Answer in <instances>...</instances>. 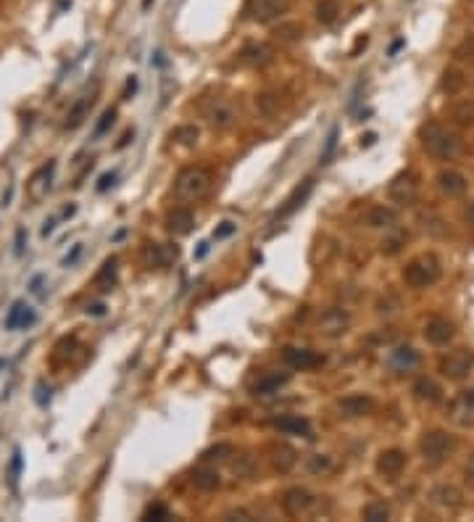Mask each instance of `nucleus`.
<instances>
[{
  "instance_id": "nucleus-1",
  "label": "nucleus",
  "mask_w": 474,
  "mask_h": 522,
  "mask_svg": "<svg viewBox=\"0 0 474 522\" xmlns=\"http://www.w3.org/2000/svg\"><path fill=\"white\" fill-rule=\"evenodd\" d=\"M419 142H422L425 154L432 156V158H438V161H453V158L461 156V151H464L461 137H459L456 132H450L445 124H440V121H427V124H422V127H419Z\"/></svg>"
},
{
  "instance_id": "nucleus-2",
  "label": "nucleus",
  "mask_w": 474,
  "mask_h": 522,
  "mask_svg": "<svg viewBox=\"0 0 474 522\" xmlns=\"http://www.w3.org/2000/svg\"><path fill=\"white\" fill-rule=\"evenodd\" d=\"M211 188H213L211 172L203 169V166H185L177 174V179H174V193H177V198L188 203L203 201V198L211 193Z\"/></svg>"
},
{
  "instance_id": "nucleus-3",
  "label": "nucleus",
  "mask_w": 474,
  "mask_h": 522,
  "mask_svg": "<svg viewBox=\"0 0 474 522\" xmlns=\"http://www.w3.org/2000/svg\"><path fill=\"white\" fill-rule=\"evenodd\" d=\"M440 274H443V267H440V259L435 253H422L403 267V280L408 288H416V290L435 285L440 280Z\"/></svg>"
},
{
  "instance_id": "nucleus-4",
  "label": "nucleus",
  "mask_w": 474,
  "mask_h": 522,
  "mask_svg": "<svg viewBox=\"0 0 474 522\" xmlns=\"http://www.w3.org/2000/svg\"><path fill=\"white\" fill-rule=\"evenodd\" d=\"M321 496L311 493L308 488L303 486H293L282 493V512L293 520H300V517H319L321 514Z\"/></svg>"
},
{
  "instance_id": "nucleus-5",
  "label": "nucleus",
  "mask_w": 474,
  "mask_h": 522,
  "mask_svg": "<svg viewBox=\"0 0 474 522\" xmlns=\"http://www.w3.org/2000/svg\"><path fill=\"white\" fill-rule=\"evenodd\" d=\"M198 111H201V117L206 119V124H208V127H213V130H229V127L235 124V119H237L232 103H229V100H224V98H219V95L203 98L201 106H198Z\"/></svg>"
},
{
  "instance_id": "nucleus-6",
  "label": "nucleus",
  "mask_w": 474,
  "mask_h": 522,
  "mask_svg": "<svg viewBox=\"0 0 474 522\" xmlns=\"http://www.w3.org/2000/svg\"><path fill=\"white\" fill-rule=\"evenodd\" d=\"M419 449H422V456L429 464H440L456 451V438L445 430H429L419 440Z\"/></svg>"
},
{
  "instance_id": "nucleus-7",
  "label": "nucleus",
  "mask_w": 474,
  "mask_h": 522,
  "mask_svg": "<svg viewBox=\"0 0 474 522\" xmlns=\"http://www.w3.org/2000/svg\"><path fill=\"white\" fill-rule=\"evenodd\" d=\"M472 369H474V348H456V351H450L448 356L440 359V375L453 380V382L469 378Z\"/></svg>"
},
{
  "instance_id": "nucleus-8",
  "label": "nucleus",
  "mask_w": 474,
  "mask_h": 522,
  "mask_svg": "<svg viewBox=\"0 0 474 522\" xmlns=\"http://www.w3.org/2000/svg\"><path fill=\"white\" fill-rule=\"evenodd\" d=\"M293 0H250L248 3V16L250 22L256 24H272L280 16L287 13Z\"/></svg>"
},
{
  "instance_id": "nucleus-9",
  "label": "nucleus",
  "mask_w": 474,
  "mask_h": 522,
  "mask_svg": "<svg viewBox=\"0 0 474 522\" xmlns=\"http://www.w3.org/2000/svg\"><path fill=\"white\" fill-rule=\"evenodd\" d=\"M351 327V314L343 308H327L316 320V332L321 338H340Z\"/></svg>"
},
{
  "instance_id": "nucleus-10",
  "label": "nucleus",
  "mask_w": 474,
  "mask_h": 522,
  "mask_svg": "<svg viewBox=\"0 0 474 522\" xmlns=\"http://www.w3.org/2000/svg\"><path fill=\"white\" fill-rule=\"evenodd\" d=\"M388 195L395 203H414L416 195H419V177H416L414 172H401L388 185Z\"/></svg>"
},
{
  "instance_id": "nucleus-11",
  "label": "nucleus",
  "mask_w": 474,
  "mask_h": 522,
  "mask_svg": "<svg viewBox=\"0 0 474 522\" xmlns=\"http://www.w3.org/2000/svg\"><path fill=\"white\" fill-rule=\"evenodd\" d=\"M374 409H377V403H374V398L367 396V393H353V396H345V398L337 401V412H340V417H345V419L369 417Z\"/></svg>"
},
{
  "instance_id": "nucleus-12",
  "label": "nucleus",
  "mask_w": 474,
  "mask_h": 522,
  "mask_svg": "<svg viewBox=\"0 0 474 522\" xmlns=\"http://www.w3.org/2000/svg\"><path fill=\"white\" fill-rule=\"evenodd\" d=\"M179 256V248L177 246H169V243H145V248H142V261H145V267H158V269H164V267H169V264H174Z\"/></svg>"
},
{
  "instance_id": "nucleus-13",
  "label": "nucleus",
  "mask_w": 474,
  "mask_h": 522,
  "mask_svg": "<svg viewBox=\"0 0 474 522\" xmlns=\"http://www.w3.org/2000/svg\"><path fill=\"white\" fill-rule=\"evenodd\" d=\"M282 359L287 367L293 369H300V372H308V369H316L324 364V356L316 354V351H311V348H284L282 351Z\"/></svg>"
},
{
  "instance_id": "nucleus-14",
  "label": "nucleus",
  "mask_w": 474,
  "mask_h": 522,
  "mask_svg": "<svg viewBox=\"0 0 474 522\" xmlns=\"http://www.w3.org/2000/svg\"><path fill=\"white\" fill-rule=\"evenodd\" d=\"M429 501H432L435 507H440V509L456 512L464 507V491L456 486H450V483H440V486H435L429 491Z\"/></svg>"
},
{
  "instance_id": "nucleus-15",
  "label": "nucleus",
  "mask_w": 474,
  "mask_h": 522,
  "mask_svg": "<svg viewBox=\"0 0 474 522\" xmlns=\"http://www.w3.org/2000/svg\"><path fill=\"white\" fill-rule=\"evenodd\" d=\"M453 335H456V327H453V322L445 320V317H432V320L427 322L425 338L432 345H448L450 341H453Z\"/></svg>"
},
{
  "instance_id": "nucleus-16",
  "label": "nucleus",
  "mask_w": 474,
  "mask_h": 522,
  "mask_svg": "<svg viewBox=\"0 0 474 522\" xmlns=\"http://www.w3.org/2000/svg\"><path fill=\"white\" fill-rule=\"evenodd\" d=\"M37 322V314L35 308H29L24 301H16L11 308H8V314H6V330H26V327H32Z\"/></svg>"
},
{
  "instance_id": "nucleus-17",
  "label": "nucleus",
  "mask_w": 474,
  "mask_h": 522,
  "mask_svg": "<svg viewBox=\"0 0 474 522\" xmlns=\"http://www.w3.org/2000/svg\"><path fill=\"white\" fill-rule=\"evenodd\" d=\"M438 188L443 195H448V198H461L464 193H466V188H469V182H466V177H464L461 172H456V169H443L438 174Z\"/></svg>"
},
{
  "instance_id": "nucleus-18",
  "label": "nucleus",
  "mask_w": 474,
  "mask_h": 522,
  "mask_svg": "<svg viewBox=\"0 0 474 522\" xmlns=\"http://www.w3.org/2000/svg\"><path fill=\"white\" fill-rule=\"evenodd\" d=\"M406 467V451L401 449H385L377 456V472L385 477H398Z\"/></svg>"
},
{
  "instance_id": "nucleus-19",
  "label": "nucleus",
  "mask_w": 474,
  "mask_h": 522,
  "mask_svg": "<svg viewBox=\"0 0 474 522\" xmlns=\"http://www.w3.org/2000/svg\"><path fill=\"white\" fill-rule=\"evenodd\" d=\"M311 193H314V179H303V182L287 195V201H284V206L280 209V211L274 214V219H284V216H290L293 211H298V209L308 201Z\"/></svg>"
},
{
  "instance_id": "nucleus-20",
  "label": "nucleus",
  "mask_w": 474,
  "mask_h": 522,
  "mask_svg": "<svg viewBox=\"0 0 474 522\" xmlns=\"http://www.w3.org/2000/svg\"><path fill=\"white\" fill-rule=\"evenodd\" d=\"M240 61L248 66H266L274 61V47L269 43H250L240 50Z\"/></svg>"
},
{
  "instance_id": "nucleus-21",
  "label": "nucleus",
  "mask_w": 474,
  "mask_h": 522,
  "mask_svg": "<svg viewBox=\"0 0 474 522\" xmlns=\"http://www.w3.org/2000/svg\"><path fill=\"white\" fill-rule=\"evenodd\" d=\"M388 364L395 372H411V369L419 367V351L411 348V345H398L392 348L390 356H388Z\"/></svg>"
},
{
  "instance_id": "nucleus-22",
  "label": "nucleus",
  "mask_w": 474,
  "mask_h": 522,
  "mask_svg": "<svg viewBox=\"0 0 474 522\" xmlns=\"http://www.w3.org/2000/svg\"><path fill=\"white\" fill-rule=\"evenodd\" d=\"M192 225H195V216H192L190 209H182V206H179V209L166 214V230L174 237L190 235V232H192Z\"/></svg>"
},
{
  "instance_id": "nucleus-23",
  "label": "nucleus",
  "mask_w": 474,
  "mask_h": 522,
  "mask_svg": "<svg viewBox=\"0 0 474 522\" xmlns=\"http://www.w3.org/2000/svg\"><path fill=\"white\" fill-rule=\"evenodd\" d=\"M364 222L372 230H392L395 222H398V214L392 211V209H388V206H372L367 211V216H364Z\"/></svg>"
},
{
  "instance_id": "nucleus-24",
  "label": "nucleus",
  "mask_w": 474,
  "mask_h": 522,
  "mask_svg": "<svg viewBox=\"0 0 474 522\" xmlns=\"http://www.w3.org/2000/svg\"><path fill=\"white\" fill-rule=\"evenodd\" d=\"M287 382H290V375H287V372H282V375H280V372H263V375L253 382L250 391L256 393V396H269V393H277L282 385H287Z\"/></svg>"
},
{
  "instance_id": "nucleus-25",
  "label": "nucleus",
  "mask_w": 474,
  "mask_h": 522,
  "mask_svg": "<svg viewBox=\"0 0 474 522\" xmlns=\"http://www.w3.org/2000/svg\"><path fill=\"white\" fill-rule=\"evenodd\" d=\"M274 427L280 433H287V435H306V438H311V422L300 415L280 417V419H274Z\"/></svg>"
},
{
  "instance_id": "nucleus-26",
  "label": "nucleus",
  "mask_w": 474,
  "mask_h": 522,
  "mask_svg": "<svg viewBox=\"0 0 474 522\" xmlns=\"http://www.w3.org/2000/svg\"><path fill=\"white\" fill-rule=\"evenodd\" d=\"M95 103V98L93 95H82L74 106L69 108V114H66V121H63V127L66 130H77V127H82L84 124V119L90 117V108H93Z\"/></svg>"
},
{
  "instance_id": "nucleus-27",
  "label": "nucleus",
  "mask_w": 474,
  "mask_h": 522,
  "mask_svg": "<svg viewBox=\"0 0 474 522\" xmlns=\"http://www.w3.org/2000/svg\"><path fill=\"white\" fill-rule=\"evenodd\" d=\"M272 467H274V472H280V475H284V472H290L293 467L298 464V451L293 449V446H274L272 449Z\"/></svg>"
},
{
  "instance_id": "nucleus-28",
  "label": "nucleus",
  "mask_w": 474,
  "mask_h": 522,
  "mask_svg": "<svg viewBox=\"0 0 474 522\" xmlns=\"http://www.w3.org/2000/svg\"><path fill=\"white\" fill-rule=\"evenodd\" d=\"M414 396L422 403H440L443 401V388L432 378H419L414 382Z\"/></svg>"
},
{
  "instance_id": "nucleus-29",
  "label": "nucleus",
  "mask_w": 474,
  "mask_h": 522,
  "mask_svg": "<svg viewBox=\"0 0 474 522\" xmlns=\"http://www.w3.org/2000/svg\"><path fill=\"white\" fill-rule=\"evenodd\" d=\"M464 417V425H474V391H464L456 401H453V406H450V419H456L459 422V417Z\"/></svg>"
},
{
  "instance_id": "nucleus-30",
  "label": "nucleus",
  "mask_w": 474,
  "mask_h": 522,
  "mask_svg": "<svg viewBox=\"0 0 474 522\" xmlns=\"http://www.w3.org/2000/svg\"><path fill=\"white\" fill-rule=\"evenodd\" d=\"M53 169H56V164L50 161V164L43 166L35 177L29 179V193H32V198H35V201H43V198L47 195V190H50V177H53Z\"/></svg>"
},
{
  "instance_id": "nucleus-31",
  "label": "nucleus",
  "mask_w": 474,
  "mask_h": 522,
  "mask_svg": "<svg viewBox=\"0 0 474 522\" xmlns=\"http://www.w3.org/2000/svg\"><path fill=\"white\" fill-rule=\"evenodd\" d=\"M118 261L111 256V259H106V264L100 267V272L95 274V285L103 290V293H108V290H114V285H116L118 280V269H116Z\"/></svg>"
},
{
  "instance_id": "nucleus-32",
  "label": "nucleus",
  "mask_w": 474,
  "mask_h": 522,
  "mask_svg": "<svg viewBox=\"0 0 474 522\" xmlns=\"http://www.w3.org/2000/svg\"><path fill=\"white\" fill-rule=\"evenodd\" d=\"M364 522H388L390 520V504L388 501H369L361 509Z\"/></svg>"
},
{
  "instance_id": "nucleus-33",
  "label": "nucleus",
  "mask_w": 474,
  "mask_h": 522,
  "mask_svg": "<svg viewBox=\"0 0 474 522\" xmlns=\"http://www.w3.org/2000/svg\"><path fill=\"white\" fill-rule=\"evenodd\" d=\"M340 16V0H319L316 3V22L330 27V24L337 22Z\"/></svg>"
},
{
  "instance_id": "nucleus-34",
  "label": "nucleus",
  "mask_w": 474,
  "mask_h": 522,
  "mask_svg": "<svg viewBox=\"0 0 474 522\" xmlns=\"http://www.w3.org/2000/svg\"><path fill=\"white\" fill-rule=\"evenodd\" d=\"M306 470L311 475L321 477V475H330L335 470V462H332V456H327V454H311L306 459Z\"/></svg>"
},
{
  "instance_id": "nucleus-35",
  "label": "nucleus",
  "mask_w": 474,
  "mask_h": 522,
  "mask_svg": "<svg viewBox=\"0 0 474 522\" xmlns=\"http://www.w3.org/2000/svg\"><path fill=\"white\" fill-rule=\"evenodd\" d=\"M192 483H195L198 491H216V488L222 486V477H219L216 470H198V472L192 475Z\"/></svg>"
},
{
  "instance_id": "nucleus-36",
  "label": "nucleus",
  "mask_w": 474,
  "mask_h": 522,
  "mask_svg": "<svg viewBox=\"0 0 474 522\" xmlns=\"http://www.w3.org/2000/svg\"><path fill=\"white\" fill-rule=\"evenodd\" d=\"M450 119L456 124H474V100H459L450 106Z\"/></svg>"
},
{
  "instance_id": "nucleus-37",
  "label": "nucleus",
  "mask_w": 474,
  "mask_h": 522,
  "mask_svg": "<svg viewBox=\"0 0 474 522\" xmlns=\"http://www.w3.org/2000/svg\"><path fill=\"white\" fill-rule=\"evenodd\" d=\"M198 137H201V132H198L195 124H182V127H177V130L171 132V140L185 145V148H192L198 142Z\"/></svg>"
},
{
  "instance_id": "nucleus-38",
  "label": "nucleus",
  "mask_w": 474,
  "mask_h": 522,
  "mask_svg": "<svg viewBox=\"0 0 474 522\" xmlns=\"http://www.w3.org/2000/svg\"><path fill=\"white\" fill-rule=\"evenodd\" d=\"M464 84H466V80H464V74L461 71H456V69H445L443 71V80H440V87L445 90L448 95L453 93H459Z\"/></svg>"
},
{
  "instance_id": "nucleus-39",
  "label": "nucleus",
  "mask_w": 474,
  "mask_h": 522,
  "mask_svg": "<svg viewBox=\"0 0 474 522\" xmlns=\"http://www.w3.org/2000/svg\"><path fill=\"white\" fill-rule=\"evenodd\" d=\"M253 470H256V459L248 456V454H235V462H232V472L237 477H253Z\"/></svg>"
},
{
  "instance_id": "nucleus-40",
  "label": "nucleus",
  "mask_w": 474,
  "mask_h": 522,
  "mask_svg": "<svg viewBox=\"0 0 474 522\" xmlns=\"http://www.w3.org/2000/svg\"><path fill=\"white\" fill-rule=\"evenodd\" d=\"M142 520L145 522H164V520H171V512L166 509L164 504H151L148 509L142 512Z\"/></svg>"
},
{
  "instance_id": "nucleus-41",
  "label": "nucleus",
  "mask_w": 474,
  "mask_h": 522,
  "mask_svg": "<svg viewBox=\"0 0 474 522\" xmlns=\"http://www.w3.org/2000/svg\"><path fill=\"white\" fill-rule=\"evenodd\" d=\"M114 121H116V108H106V111L100 114V121L95 124V137H103V135L114 127Z\"/></svg>"
},
{
  "instance_id": "nucleus-42",
  "label": "nucleus",
  "mask_w": 474,
  "mask_h": 522,
  "mask_svg": "<svg viewBox=\"0 0 474 522\" xmlns=\"http://www.w3.org/2000/svg\"><path fill=\"white\" fill-rule=\"evenodd\" d=\"M229 456H235V446H229V443H219V446H213V449H208L206 454H203L206 462H213V459H229Z\"/></svg>"
},
{
  "instance_id": "nucleus-43",
  "label": "nucleus",
  "mask_w": 474,
  "mask_h": 522,
  "mask_svg": "<svg viewBox=\"0 0 474 522\" xmlns=\"http://www.w3.org/2000/svg\"><path fill=\"white\" fill-rule=\"evenodd\" d=\"M222 520L224 522H250L256 520V514L250 509H245V507H232V509H227L224 514H222Z\"/></svg>"
},
{
  "instance_id": "nucleus-44",
  "label": "nucleus",
  "mask_w": 474,
  "mask_h": 522,
  "mask_svg": "<svg viewBox=\"0 0 474 522\" xmlns=\"http://www.w3.org/2000/svg\"><path fill=\"white\" fill-rule=\"evenodd\" d=\"M406 237H408L406 232H395V235L388 237V240L382 243V251H385L388 256H392V253H398V251L403 248V243H406Z\"/></svg>"
},
{
  "instance_id": "nucleus-45",
  "label": "nucleus",
  "mask_w": 474,
  "mask_h": 522,
  "mask_svg": "<svg viewBox=\"0 0 474 522\" xmlns=\"http://www.w3.org/2000/svg\"><path fill=\"white\" fill-rule=\"evenodd\" d=\"M335 148H337V130H332L330 137H327L324 154H321V164H330V158H332V154H335Z\"/></svg>"
},
{
  "instance_id": "nucleus-46",
  "label": "nucleus",
  "mask_w": 474,
  "mask_h": 522,
  "mask_svg": "<svg viewBox=\"0 0 474 522\" xmlns=\"http://www.w3.org/2000/svg\"><path fill=\"white\" fill-rule=\"evenodd\" d=\"M261 108H263V114H269L272 117L274 111H277V98H274L272 93H263V95H259V100H256Z\"/></svg>"
},
{
  "instance_id": "nucleus-47",
  "label": "nucleus",
  "mask_w": 474,
  "mask_h": 522,
  "mask_svg": "<svg viewBox=\"0 0 474 522\" xmlns=\"http://www.w3.org/2000/svg\"><path fill=\"white\" fill-rule=\"evenodd\" d=\"M235 230H237L235 222H222V225L213 230V240H224V237H229Z\"/></svg>"
},
{
  "instance_id": "nucleus-48",
  "label": "nucleus",
  "mask_w": 474,
  "mask_h": 522,
  "mask_svg": "<svg viewBox=\"0 0 474 522\" xmlns=\"http://www.w3.org/2000/svg\"><path fill=\"white\" fill-rule=\"evenodd\" d=\"M19 472H22V451L16 449L13 451V459H11V483L16 486V480H19Z\"/></svg>"
},
{
  "instance_id": "nucleus-49",
  "label": "nucleus",
  "mask_w": 474,
  "mask_h": 522,
  "mask_svg": "<svg viewBox=\"0 0 474 522\" xmlns=\"http://www.w3.org/2000/svg\"><path fill=\"white\" fill-rule=\"evenodd\" d=\"M464 480H466V486L469 488H474V451L469 454L466 464H464Z\"/></svg>"
},
{
  "instance_id": "nucleus-50",
  "label": "nucleus",
  "mask_w": 474,
  "mask_h": 522,
  "mask_svg": "<svg viewBox=\"0 0 474 522\" xmlns=\"http://www.w3.org/2000/svg\"><path fill=\"white\" fill-rule=\"evenodd\" d=\"M79 256H82V243H77L69 256H63V267H74V261L79 259Z\"/></svg>"
},
{
  "instance_id": "nucleus-51",
  "label": "nucleus",
  "mask_w": 474,
  "mask_h": 522,
  "mask_svg": "<svg viewBox=\"0 0 474 522\" xmlns=\"http://www.w3.org/2000/svg\"><path fill=\"white\" fill-rule=\"evenodd\" d=\"M114 182H116V172H108V174H103V177H100V182H98V190H100V193H106Z\"/></svg>"
},
{
  "instance_id": "nucleus-52",
  "label": "nucleus",
  "mask_w": 474,
  "mask_h": 522,
  "mask_svg": "<svg viewBox=\"0 0 474 522\" xmlns=\"http://www.w3.org/2000/svg\"><path fill=\"white\" fill-rule=\"evenodd\" d=\"M298 35H300V29H298V27H282V40H287V43H290V40H296Z\"/></svg>"
},
{
  "instance_id": "nucleus-53",
  "label": "nucleus",
  "mask_w": 474,
  "mask_h": 522,
  "mask_svg": "<svg viewBox=\"0 0 474 522\" xmlns=\"http://www.w3.org/2000/svg\"><path fill=\"white\" fill-rule=\"evenodd\" d=\"M29 290H32V293H37V296H40V293H43V274H37L35 280H32V283H29Z\"/></svg>"
},
{
  "instance_id": "nucleus-54",
  "label": "nucleus",
  "mask_w": 474,
  "mask_h": 522,
  "mask_svg": "<svg viewBox=\"0 0 474 522\" xmlns=\"http://www.w3.org/2000/svg\"><path fill=\"white\" fill-rule=\"evenodd\" d=\"M22 251H24V230H19L16 232V256H22Z\"/></svg>"
},
{
  "instance_id": "nucleus-55",
  "label": "nucleus",
  "mask_w": 474,
  "mask_h": 522,
  "mask_svg": "<svg viewBox=\"0 0 474 522\" xmlns=\"http://www.w3.org/2000/svg\"><path fill=\"white\" fill-rule=\"evenodd\" d=\"M135 90H137V80L132 77L130 82H127V93H124V100H130V93H135Z\"/></svg>"
},
{
  "instance_id": "nucleus-56",
  "label": "nucleus",
  "mask_w": 474,
  "mask_h": 522,
  "mask_svg": "<svg viewBox=\"0 0 474 522\" xmlns=\"http://www.w3.org/2000/svg\"><path fill=\"white\" fill-rule=\"evenodd\" d=\"M53 227H56V219H47V222H45V225H43V235H50V232H53Z\"/></svg>"
},
{
  "instance_id": "nucleus-57",
  "label": "nucleus",
  "mask_w": 474,
  "mask_h": 522,
  "mask_svg": "<svg viewBox=\"0 0 474 522\" xmlns=\"http://www.w3.org/2000/svg\"><path fill=\"white\" fill-rule=\"evenodd\" d=\"M132 137H135V132H127V135H124V137H121V142H118L116 148H124V145H127V142H130Z\"/></svg>"
},
{
  "instance_id": "nucleus-58",
  "label": "nucleus",
  "mask_w": 474,
  "mask_h": 522,
  "mask_svg": "<svg viewBox=\"0 0 474 522\" xmlns=\"http://www.w3.org/2000/svg\"><path fill=\"white\" fill-rule=\"evenodd\" d=\"M206 253H208V243H201V248H198V253H195V256H198V259H203Z\"/></svg>"
},
{
  "instance_id": "nucleus-59",
  "label": "nucleus",
  "mask_w": 474,
  "mask_h": 522,
  "mask_svg": "<svg viewBox=\"0 0 474 522\" xmlns=\"http://www.w3.org/2000/svg\"><path fill=\"white\" fill-rule=\"evenodd\" d=\"M466 219H469V222L474 225V203L469 206V209H466Z\"/></svg>"
},
{
  "instance_id": "nucleus-60",
  "label": "nucleus",
  "mask_w": 474,
  "mask_h": 522,
  "mask_svg": "<svg viewBox=\"0 0 474 522\" xmlns=\"http://www.w3.org/2000/svg\"><path fill=\"white\" fill-rule=\"evenodd\" d=\"M374 140H377V135H367V140H361V145H372Z\"/></svg>"
},
{
  "instance_id": "nucleus-61",
  "label": "nucleus",
  "mask_w": 474,
  "mask_h": 522,
  "mask_svg": "<svg viewBox=\"0 0 474 522\" xmlns=\"http://www.w3.org/2000/svg\"><path fill=\"white\" fill-rule=\"evenodd\" d=\"M401 45H403V40H398V43H395V45L390 47V56H395V53H398V47H401Z\"/></svg>"
},
{
  "instance_id": "nucleus-62",
  "label": "nucleus",
  "mask_w": 474,
  "mask_h": 522,
  "mask_svg": "<svg viewBox=\"0 0 474 522\" xmlns=\"http://www.w3.org/2000/svg\"><path fill=\"white\" fill-rule=\"evenodd\" d=\"M103 311H106V306H100V304H98V306H93V314H103Z\"/></svg>"
},
{
  "instance_id": "nucleus-63",
  "label": "nucleus",
  "mask_w": 474,
  "mask_h": 522,
  "mask_svg": "<svg viewBox=\"0 0 474 522\" xmlns=\"http://www.w3.org/2000/svg\"><path fill=\"white\" fill-rule=\"evenodd\" d=\"M151 3H153V0H142V8L148 11V8H151Z\"/></svg>"
},
{
  "instance_id": "nucleus-64",
  "label": "nucleus",
  "mask_w": 474,
  "mask_h": 522,
  "mask_svg": "<svg viewBox=\"0 0 474 522\" xmlns=\"http://www.w3.org/2000/svg\"><path fill=\"white\" fill-rule=\"evenodd\" d=\"M469 3H474V0H469Z\"/></svg>"
}]
</instances>
